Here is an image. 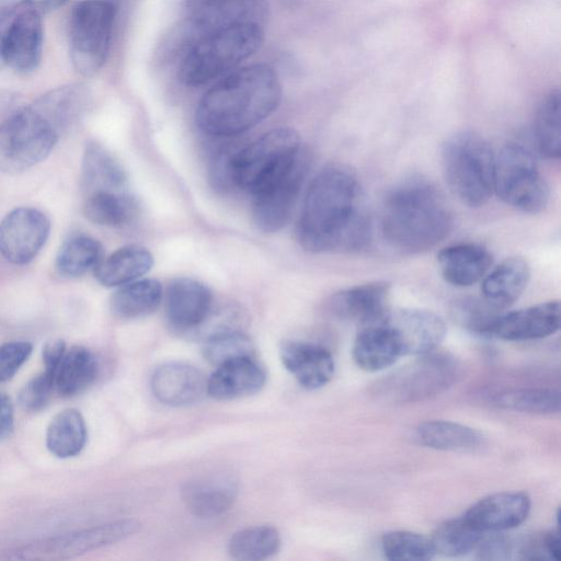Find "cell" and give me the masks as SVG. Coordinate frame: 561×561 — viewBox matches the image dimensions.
Here are the masks:
<instances>
[{"label":"cell","instance_id":"cell-1","mask_svg":"<svg viewBox=\"0 0 561 561\" xmlns=\"http://www.w3.org/2000/svg\"><path fill=\"white\" fill-rule=\"evenodd\" d=\"M371 226L356 175L330 165L312 180L297 227L298 241L314 253L353 252L370 241Z\"/></svg>","mask_w":561,"mask_h":561},{"label":"cell","instance_id":"cell-2","mask_svg":"<svg viewBox=\"0 0 561 561\" xmlns=\"http://www.w3.org/2000/svg\"><path fill=\"white\" fill-rule=\"evenodd\" d=\"M282 84L275 70L254 64L228 72L201 99L198 127L214 136H234L265 119L277 107Z\"/></svg>","mask_w":561,"mask_h":561},{"label":"cell","instance_id":"cell-3","mask_svg":"<svg viewBox=\"0 0 561 561\" xmlns=\"http://www.w3.org/2000/svg\"><path fill=\"white\" fill-rule=\"evenodd\" d=\"M453 214L437 187L416 176L397 184L386 196L381 231L393 249L417 254L434 249L449 234Z\"/></svg>","mask_w":561,"mask_h":561},{"label":"cell","instance_id":"cell-4","mask_svg":"<svg viewBox=\"0 0 561 561\" xmlns=\"http://www.w3.org/2000/svg\"><path fill=\"white\" fill-rule=\"evenodd\" d=\"M263 24L242 22L214 30L195 41L183 54L178 78L185 85L205 84L251 57L262 45Z\"/></svg>","mask_w":561,"mask_h":561},{"label":"cell","instance_id":"cell-5","mask_svg":"<svg viewBox=\"0 0 561 561\" xmlns=\"http://www.w3.org/2000/svg\"><path fill=\"white\" fill-rule=\"evenodd\" d=\"M495 154L489 141L471 130L450 136L442 150L445 180L469 207L484 205L493 193Z\"/></svg>","mask_w":561,"mask_h":561},{"label":"cell","instance_id":"cell-6","mask_svg":"<svg viewBox=\"0 0 561 561\" xmlns=\"http://www.w3.org/2000/svg\"><path fill=\"white\" fill-rule=\"evenodd\" d=\"M302 152L300 137L295 129H272L237 149L233 158L234 185L254 195L285 175Z\"/></svg>","mask_w":561,"mask_h":561},{"label":"cell","instance_id":"cell-7","mask_svg":"<svg viewBox=\"0 0 561 561\" xmlns=\"http://www.w3.org/2000/svg\"><path fill=\"white\" fill-rule=\"evenodd\" d=\"M493 192L520 211L537 214L545 209L549 186L527 146L511 141L495 154Z\"/></svg>","mask_w":561,"mask_h":561},{"label":"cell","instance_id":"cell-8","mask_svg":"<svg viewBox=\"0 0 561 561\" xmlns=\"http://www.w3.org/2000/svg\"><path fill=\"white\" fill-rule=\"evenodd\" d=\"M114 0H83L71 11L69 53L73 68L82 76L96 73L104 65L114 28Z\"/></svg>","mask_w":561,"mask_h":561},{"label":"cell","instance_id":"cell-9","mask_svg":"<svg viewBox=\"0 0 561 561\" xmlns=\"http://www.w3.org/2000/svg\"><path fill=\"white\" fill-rule=\"evenodd\" d=\"M59 135L33 106L11 113L0 124V171L22 173L43 161Z\"/></svg>","mask_w":561,"mask_h":561},{"label":"cell","instance_id":"cell-10","mask_svg":"<svg viewBox=\"0 0 561 561\" xmlns=\"http://www.w3.org/2000/svg\"><path fill=\"white\" fill-rule=\"evenodd\" d=\"M135 519H122L24 543L4 552L5 560H65L113 545L138 531Z\"/></svg>","mask_w":561,"mask_h":561},{"label":"cell","instance_id":"cell-11","mask_svg":"<svg viewBox=\"0 0 561 561\" xmlns=\"http://www.w3.org/2000/svg\"><path fill=\"white\" fill-rule=\"evenodd\" d=\"M459 366L444 353L420 355L413 363L389 375L377 388L398 402H419L438 396L457 379Z\"/></svg>","mask_w":561,"mask_h":561},{"label":"cell","instance_id":"cell-12","mask_svg":"<svg viewBox=\"0 0 561 561\" xmlns=\"http://www.w3.org/2000/svg\"><path fill=\"white\" fill-rule=\"evenodd\" d=\"M50 221L39 209L19 207L0 222V254L10 263H30L46 243Z\"/></svg>","mask_w":561,"mask_h":561},{"label":"cell","instance_id":"cell-13","mask_svg":"<svg viewBox=\"0 0 561 561\" xmlns=\"http://www.w3.org/2000/svg\"><path fill=\"white\" fill-rule=\"evenodd\" d=\"M309 159L304 151L296 164L282 178L253 195L252 216L264 232L280 230L291 217L308 172Z\"/></svg>","mask_w":561,"mask_h":561},{"label":"cell","instance_id":"cell-14","mask_svg":"<svg viewBox=\"0 0 561 561\" xmlns=\"http://www.w3.org/2000/svg\"><path fill=\"white\" fill-rule=\"evenodd\" d=\"M560 328V304L546 301L519 310L496 313L489 322L485 336L504 341H531L547 337Z\"/></svg>","mask_w":561,"mask_h":561},{"label":"cell","instance_id":"cell-15","mask_svg":"<svg viewBox=\"0 0 561 561\" xmlns=\"http://www.w3.org/2000/svg\"><path fill=\"white\" fill-rule=\"evenodd\" d=\"M383 322L394 332L403 356L434 352L446 335L444 320L433 311L404 308L389 311Z\"/></svg>","mask_w":561,"mask_h":561},{"label":"cell","instance_id":"cell-16","mask_svg":"<svg viewBox=\"0 0 561 561\" xmlns=\"http://www.w3.org/2000/svg\"><path fill=\"white\" fill-rule=\"evenodd\" d=\"M42 15L22 7L8 25L4 38V59L19 73L35 71L43 53Z\"/></svg>","mask_w":561,"mask_h":561},{"label":"cell","instance_id":"cell-17","mask_svg":"<svg viewBox=\"0 0 561 561\" xmlns=\"http://www.w3.org/2000/svg\"><path fill=\"white\" fill-rule=\"evenodd\" d=\"M531 501L523 491L496 492L472 504L463 516L482 533H502L523 524Z\"/></svg>","mask_w":561,"mask_h":561},{"label":"cell","instance_id":"cell-18","mask_svg":"<svg viewBox=\"0 0 561 561\" xmlns=\"http://www.w3.org/2000/svg\"><path fill=\"white\" fill-rule=\"evenodd\" d=\"M390 286L386 282L357 285L333 295L329 309L339 319L363 327L383 321L389 310Z\"/></svg>","mask_w":561,"mask_h":561},{"label":"cell","instance_id":"cell-19","mask_svg":"<svg viewBox=\"0 0 561 561\" xmlns=\"http://www.w3.org/2000/svg\"><path fill=\"white\" fill-rule=\"evenodd\" d=\"M211 307V293L198 280L181 277L173 279L167 288V317L178 330L187 331L204 324Z\"/></svg>","mask_w":561,"mask_h":561},{"label":"cell","instance_id":"cell-20","mask_svg":"<svg viewBox=\"0 0 561 561\" xmlns=\"http://www.w3.org/2000/svg\"><path fill=\"white\" fill-rule=\"evenodd\" d=\"M151 390L163 404L190 405L202 400L207 393V378L191 365L168 363L154 370L151 377Z\"/></svg>","mask_w":561,"mask_h":561},{"label":"cell","instance_id":"cell-21","mask_svg":"<svg viewBox=\"0 0 561 561\" xmlns=\"http://www.w3.org/2000/svg\"><path fill=\"white\" fill-rule=\"evenodd\" d=\"M279 353L284 367L306 389H319L334 375V358L322 345L287 341L282 345Z\"/></svg>","mask_w":561,"mask_h":561},{"label":"cell","instance_id":"cell-22","mask_svg":"<svg viewBox=\"0 0 561 561\" xmlns=\"http://www.w3.org/2000/svg\"><path fill=\"white\" fill-rule=\"evenodd\" d=\"M265 373L255 358H239L216 367L207 378V394L216 400L252 396L265 383Z\"/></svg>","mask_w":561,"mask_h":561},{"label":"cell","instance_id":"cell-23","mask_svg":"<svg viewBox=\"0 0 561 561\" xmlns=\"http://www.w3.org/2000/svg\"><path fill=\"white\" fill-rule=\"evenodd\" d=\"M443 278L457 287L481 280L492 265V254L478 243H458L444 248L437 255Z\"/></svg>","mask_w":561,"mask_h":561},{"label":"cell","instance_id":"cell-24","mask_svg":"<svg viewBox=\"0 0 561 561\" xmlns=\"http://www.w3.org/2000/svg\"><path fill=\"white\" fill-rule=\"evenodd\" d=\"M352 355L355 364L369 373L383 370L403 356L394 332L383 321L359 330Z\"/></svg>","mask_w":561,"mask_h":561},{"label":"cell","instance_id":"cell-25","mask_svg":"<svg viewBox=\"0 0 561 561\" xmlns=\"http://www.w3.org/2000/svg\"><path fill=\"white\" fill-rule=\"evenodd\" d=\"M529 278L530 268L523 257L504 260L483 277V302L496 311L510 307L523 294Z\"/></svg>","mask_w":561,"mask_h":561},{"label":"cell","instance_id":"cell-26","mask_svg":"<svg viewBox=\"0 0 561 561\" xmlns=\"http://www.w3.org/2000/svg\"><path fill=\"white\" fill-rule=\"evenodd\" d=\"M237 496L236 482L225 476H209L187 482L182 499L195 516L210 518L231 507Z\"/></svg>","mask_w":561,"mask_h":561},{"label":"cell","instance_id":"cell-27","mask_svg":"<svg viewBox=\"0 0 561 561\" xmlns=\"http://www.w3.org/2000/svg\"><path fill=\"white\" fill-rule=\"evenodd\" d=\"M32 106L60 137L83 116L88 106V93L82 84H65L46 92Z\"/></svg>","mask_w":561,"mask_h":561},{"label":"cell","instance_id":"cell-28","mask_svg":"<svg viewBox=\"0 0 561 561\" xmlns=\"http://www.w3.org/2000/svg\"><path fill=\"white\" fill-rule=\"evenodd\" d=\"M81 183L87 195L98 192H124L126 174L116 158L101 144H87L81 167Z\"/></svg>","mask_w":561,"mask_h":561},{"label":"cell","instance_id":"cell-29","mask_svg":"<svg viewBox=\"0 0 561 561\" xmlns=\"http://www.w3.org/2000/svg\"><path fill=\"white\" fill-rule=\"evenodd\" d=\"M152 263V255L147 249L125 245L102 259L94 268V275L103 286L117 287L147 274Z\"/></svg>","mask_w":561,"mask_h":561},{"label":"cell","instance_id":"cell-30","mask_svg":"<svg viewBox=\"0 0 561 561\" xmlns=\"http://www.w3.org/2000/svg\"><path fill=\"white\" fill-rule=\"evenodd\" d=\"M415 437L421 445L443 451L469 453L479 449L483 444L482 435L474 428L444 420L420 423Z\"/></svg>","mask_w":561,"mask_h":561},{"label":"cell","instance_id":"cell-31","mask_svg":"<svg viewBox=\"0 0 561 561\" xmlns=\"http://www.w3.org/2000/svg\"><path fill=\"white\" fill-rule=\"evenodd\" d=\"M98 362L94 354L84 346L66 348L55 371V391L62 397L82 392L95 379Z\"/></svg>","mask_w":561,"mask_h":561},{"label":"cell","instance_id":"cell-32","mask_svg":"<svg viewBox=\"0 0 561 561\" xmlns=\"http://www.w3.org/2000/svg\"><path fill=\"white\" fill-rule=\"evenodd\" d=\"M162 299L161 284L153 278L138 279L122 285L110 299L113 314L135 319L152 313Z\"/></svg>","mask_w":561,"mask_h":561},{"label":"cell","instance_id":"cell-33","mask_svg":"<svg viewBox=\"0 0 561 561\" xmlns=\"http://www.w3.org/2000/svg\"><path fill=\"white\" fill-rule=\"evenodd\" d=\"M87 425L82 414L73 408L58 412L46 432V446L58 458L79 455L87 443Z\"/></svg>","mask_w":561,"mask_h":561},{"label":"cell","instance_id":"cell-34","mask_svg":"<svg viewBox=\"0 0 561 561\" xmlns=\"http://www.w3.org/2000/svg\"><path fill=\"white\" fill-rule=\"evenodd\" d=\"M561 95L558 89L547 93L539 103L534 119V138L539 153L547 159L561 154Z\"/></svg>","mask_w":561,"mask_h":561},{"label":"cell","instance_id":"cell-35","mask_svg":"<svg viewBox=\"0 0 561 561\" xmlns=\"http://www.w3.org/2000/svg\"><path fill=\"white\" fill-rule=\"evenodd\" d=\"M83 214L91 222L117 227L137 214V203L125 192H98L85 196Z\"/></svg>","mask_w":561,"mask_h":561},{"label":"cell","instance_id":"cell-36","mask_svg":"<svg viewBox=\"0 0 561 561\" xmlns=\"http://www.w3.org/2000/svg\"><path fill=\"white\" fill-rule=\"evenodd\" d=\"M102 255L103 248L98 240L85 234H76L61 244L55 266L59 275L75 278L94 270Z\"/></svg>","mask_w":561,"mask_h":561},{"label":"cell","instance_id":"cell-37","mask_svg":"<svg viewBox=\"0 0 561 561\" xmlns=\"http://www.w3.org/2000/svg\"><path fill=\"white\" fill-rule=\"evenodd\" d=\"M483 535L462 515L438 525L430 538L435 554L455 558L476 550Z\"/></svg>","mask_w":561,"mask_h":561},{"label":"cell","instance_id":"cell-38","mask_svg":"<svg viewBox=\"0 0 561 561\" xmlns=\"http://www.w3.org/2000/svg\"><path fill=\"white\" fill-rule=\"evenodd\" d=\"M280 542V536L274 527L253 526L231 536L228 552L236 560L259 561L277 553Z\"/></svg>","mask_w":561,"mask_h":561},{"label":"cell","instance_id":"cell-39","mask_svg":"<svg viewBox=\"0 0 561 561\" xmlns=\"http://www.w3.org/2000/svg\"><path fill=\"white\" fill-rule=\"evenodd\" d=\"M494 405L501 409L530 414H553L560 411V393L552 389H514L495 394Z\"/></svg>","mask_w":561,"mask_h":561},{"label":"cell","instance_id":"cell-40","mask_svg":"<svg viewBox=\"0 0 561 561\" xmlns=\"http://www.w3.org/2000/svg\"><path fill=\"white\" fill-rule=\"evenodd\" d=\"M203 352L206 359L216 367L234 359L255 356L252 340L236 329L221 330L207 335Z\"/></svg>","mask_w":561,"mask_h":561},{"label":"cell","instance_id":"cell-41","mask_svg":"<svg viewBox=\"0 0 561 561\" xmlns=\"http://www.w3.org/2000/svg\"><path fill=\"white\" fill-rule=\"evenodd\" d=\"M381 549L383 556L392 561H427L435 556L430 537L408 530L385 534Z\"/></svg>","mask_w":561,"mask_h":561},{"label":"cell","instance_id":"cell-42","mask_svg":"<svg viewBox=\"0 0 561 561\" xmlns=\"http://www.w3.org/2000/svg\"><path fill=\"white\" fill-rule=\"evenodd\" d=\"M54 378V374L45 369L33 377L19 393V403L22 409L28 412L44 409L55 390Z\"/></svg>","mask_w":561,"mask_h":561},{"label":"cell","instance_id":"cell-43","mask_svg":"<svg viewBox=\"0 0 561 561\" xmlns=\"http://www.w3.org/2000/svg\"><path fill=\"white\" fill-rule=\"evenodd\" d=\"M27 341H11L0 345V382L10 380L32 354Z\"/></svg>","mask_w":561,"mask_h":561},{"label":"cell","instance_id":"cell-44","mask_svg":"<svg viewBox=\"0 0 561 561\" xmlns=\"http://www.w3.org/2000/svg\"><path fill=\"white\" fill-rule=\"evenodd\" d=\"M236 151L237 149L233 148L225 149L213 162L210 179L214 186L221 191L236 186L233 181V158Z\"/></svg>","mask_w":561,"mask_h":561},{"label":"cell","instance_id":"cell-45","mask_svg":"<svg viewBox=\"0 0 561 561\" xmlns=\"http://www.w3.org/2000/svg\"><path fill=\"white\" fill-rule=\"evenodd\" d=\"M66 348V343L61 339H56L45 344L43 348V363L45 370L53 373L55 376V371Z\"/></svg>","mask_w":561,"mask_h":561},{"label":"cell","instance_id":"cell-46","mask_svg":"<svg viewBox=\"0 0 561 561\" xmlns=\"http://www.w3.org/2000/svg\"><path fill=\"white\" fill-rule=\"evenodd\" d=\"M14 425V410L10 398L0 393V439L10 435Z\"/></svg>","mask_w":561,"mask_h":561},{"label":"cell","instance_id":"cell-47","mask_svg":"<svg viewBox=\"0 0 561 561\" xmlns=\"http://www.w3.org/2000/svg\"><path fill=\"white\" fill-rule=\"evenodd\" d=\"M545 547L549 559L560 561L561 559V541H560V528L559 519L557 527L543 533Z\"/></svg>","mask_w":561,"mask_h":561},{"label":"cell","instance_id":"cell-48","mask_svg":"<svg viewBox=\"0 0 561 561\" xmlns=\"http://www.w3.org/2000/svg\"><path fill=\"white\" fill-rule=\"evenodd\" d=\"M68 0H24L23 5L39 15L49 13L62 7Z\"/></svg>","mask_w":561,"mask_h":561},{"label":"cell","instance_id":"cell-49","mask_svg":"<svg viewBox=\"0 0 561 561\" xmlns=\"http://www.w3.org/2000/svg\"><path fill=\"white\" fill-rule=\"evenodd\" d=\"M23 2L24 0H0V25H8Z\"/></svg>","mask_w":561,"mask_h":561},{"label":"cell","instance_id":"cell-50","mask_svg":"<svg viewBox=\"0 0 561 561\" xmlns=\"http://www.w3.org/2000/svg\"><path fill=\"white\" fill-rule=\"evenodd\" d=\"M8 25H0V69H2L5 66L4 38H5V32H7Z\"/></svg>","mask_w":561,"mask_h":561},{"label":"cell","instance_id":"cell-51","mask_svg":"<svg viewBox=\"0 0 561 561\" xmlns=\"http://www.w3.org/2000/svg\"><path fill=\"white\" fill-rule=\"evenodd\" d=\"M213 0H187L188 9Z\"/></svg>","mask_w":561,"mask_h":561},{"label":"cell","instance_id":"cell-52","mask_svg":"<svg viewBox=\"0 0 561 561\" xmlns=\"http://www.w3.org/2000/svg\"><path fill=\"white\" fill-rule=\"evenodd\" d=\"M117 1V0H116Z\"/></svg>","mask_w":561,"mask_h":561}]
</instances>
